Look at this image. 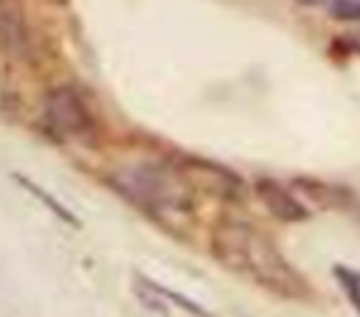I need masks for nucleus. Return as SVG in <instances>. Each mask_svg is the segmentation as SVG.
Here are the masks:
<instances>
[{
    "instance_id": "f257e3e1",
    "label": "nucleus",
    "mask_w": 360,
    "mask_h": 317,
    "mask_svg": "<svg viewBox=\"0 0 360 317\" xmlns=\"http://www.w3.org/2000/svg\"><path fill=\"white\" fill-rule=\"evenodd\" d=\"M211 250L222 267L248 275L250 281L281 297H304L309 292L307 281L287 264V258L276 250V244L245 222L236 219L219 222L211 236Z\"/></svg>"
},
{
    "instance_id": "f03ea898",
    "label": "nucleus",
    "mask_w": 360,
    "mask_h": 317,
    "mask_svg": "<svg viewBox=\"0 0 360 317\" xmlns=\"http://www.w3.org/2000/svg\"><path fill=\"white\" fill-rule=\"evenodd\" d=\"M110 182L152 213H186L191 210V188L183 174H172L160 166H132L121 168L110 177Z\"/></svg>"
},
{
    "instance_id": "7ed1b4c3",
    "label": "nucleus",
    "mask_w": 360,
    "mask_h": 317,
    "mask_svg": "<svg viewBox=\"0 0 360 317\" xmlns=\"http://www.w3.org/2000/svg\"><path fill=\"white\" fill-rule=\"evenodd\" d=\"M45 121L65 137H87L93 132V115L82 95L70 87H56L45 98Z\"/></svg>"
},
{
    "instance_id": "20e7f679",
    "label": "nucleus",
    "mask_w": 360,
    "mask_h": 317,
    "mask_svg": "<svg viewBox=\"0 0 360 317\" xmlns=\"http://www.w3.org/2000/svg\"><path fill=\"white\" fill-rule=\"evenodd\" d=\"M183 174L186 182H194L217 196H225V199H236L242 194V180L228 171L225 166H217L211 160H200V157H186L177 168Z\"/></svg>"
},
{
    "instance_id": "39448f33",
    "label": "nucleus",
    "mask_w": 360,
    "mask_h": 317,
    "mask_svg": "<svg viewBox=\"0 0 360 317\" xmlns=\"http://www.w3.org/2000/svg\"><path fill=\"white\" fill-rule=\"evenodd\" d=\"M253 191H256L259 202H262L278 222H304V219L309 216L307 205H304L290 188H284L281 182H276V180H270V177L256 180V182H253Z\"/></svg>"
},
{
    "instance_id": "423d86ee",
    "label": "nucleus",
    "mask_w": 360,
    "mask_h": 317,
    "mask_svg": "<svg viewBox=\"0 0 360 317\" xmlns=\"http://www.w3.org/2000/svg\"><path fill=\"white\" fill-rule=\"evenodd\" d=\"M14 180H17V182H20V185H22L28 194H34V196H37L42 205H48V208H51V210H53V213H56L62 222H68L70 227H79V224H82V222H79V219H76V216H73V213H70V210H68V208H65L59 199H53V196H51L45 188H39L34 180H28V177H22V174H14Z\"/></svg>"
},
{
    "instance_id": "0eeeda50",
    "label": "nucleus",
    "mask_w": 360,
    "mask_h": 317,
    "mask_svg": "<svg viewBox=\"0 0 360 317\" xmlns=\"http://www.w3.org/2000/svg\"><path fill=\"white\" fill-rule=\"evenodd\" d=\"M329 17L340 22H360V0H329Z\"/></svg>"
},
{
    "instance_id": "6e6552de",
    "label": "nucleus",
    "mask_w": 360,
    "mask_h": 317,
    "mask_svg": "<svg viewBox=\"0 0 360 317\" xmlns=\"http://www.w3.org/2000/svg\"><path fill=\"white\" fill-rule=\"evenodd\" d=\"M335 275H338V281L343 283V289H346L349 300L354 303V309L360 311V275L352 272V269H346V267H335Z\"/></svg>"
},
{
    "instance_id": "1a4fd4ad",
    "label": "nucleus",
    "mask_w": 360,
    "mask_h": 317,
    "mask_svg": "<svg viewBox=\"0 0 360 317\" xmlns=\"http://www.w3.org/2000/svg\"><path fill=\"white\" fill-rule=\"evenodd\" d=\"M335 48H340V50H346V53H357V56H360V28H357V31L343 34V36L335 42Z\"/></svg>"
},
{
    "instance_id": "9d476101",
    "label": "nucleus",
    "mask_w": 360,
    "mask_h": 317,
    "mask_svg": "<svg viewBox=\"0 0 360 317\" xmlns=\"http://www.w3.org/2000/svg\"><path fill=\"white\" fill-rule=\"evenodd\" d=\"M295 3H301V6H323L326 0H295Z\"/></svg>"
}]
</instances>
